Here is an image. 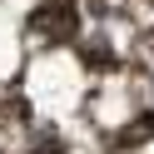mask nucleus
Masks as SVG:
<instances>
[{
    "label": "nucleus",
    "instance_id": "f257e3e1",
    "mask_svg": "<svg viewBox=\"0 0 154 154\" xmlns=\"http://www.w3.org/2000/svg\"><path fill=\"white\" fill-rule=\"evenodd\" d=\"M35 30H45L50 40H70V35H75V10H70V5L40 10V15H35Z\"/></svg>",
    "mask_w": 154,
    "mask_h": 154
}]
</instances>
